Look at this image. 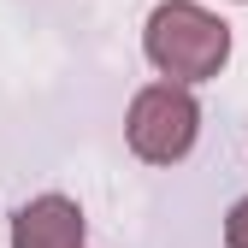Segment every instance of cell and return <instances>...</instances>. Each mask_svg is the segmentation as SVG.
I'll return each mask as SVG.
<instances>
[{"label":"cell","instance_id":"7a4b0ae2","mask_svg":"<svg viewBox=\"0 0 248 248\" xmlns=\"http://www.w3.org/2000/svg\"><path fill=\"white\" fill-rule=\"evenodd\" d=\"M124 136H130L136 160L148 166H177L183 154L201 136V101L177 83H148L130 101V118H124Z\"/></svg>","mask_w":248,"mask_h":248},{"label":"cell","instance_id":"3957f363","mask_svg":"<svg viewBox=\"0 0 248 248\" xmlns=\"http://www.w3.org/2000/svg\"><path fill=\"white\" fill-rule=\"evenodd\" d=\"M12 248H83V207L71 195H36L12 219Z\"/></svg>","mask_w":248,"mask_h":248},{"label":"cell","instance_id":"6da1fadb","mask_svg":"<svg viewBox=\"0 0 248 248\" xmlns=\"http://www.w3.org/2000/svg\"><path fill=\"white\" fill-rule=\"evenodd\" d=\"M142 47H148V65L160 71V83H207L225 71L231 59V24L219 12L195 6V0H160L148 12V30H142Z\"/></svg>","mask_w":248,"mask_h":248},{"label":"cell","instance_id":"277c9868","mask_svg":"<svg viewBox=\"0 0 248 248\" xmlns=\"http://www.w3.org/2000/svg\"><path fill=\"white\" fill-rule=\"evenodd\" d=\"M225 242H231V248H248V195L225 213Z\"/></svg>","mask_w":248,"mask_h":248}]
</instances>
